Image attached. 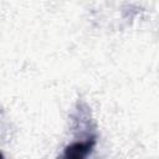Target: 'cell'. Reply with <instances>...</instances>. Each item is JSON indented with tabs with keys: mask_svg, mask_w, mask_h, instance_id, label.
Returning a JSON list of instances; mask_svg holds the SVG:
<instances>
[{
	"mask_svg": "<svg viewBox=\"0 0 159 159\" xmlns=\"http://www.w3.org/2000/svg\"><path fill=\"white\" fill-rule=\"evenodd\" d=\"M94 143H96L94 138H91V139H88L86 142H76V143L68 145L65 149L63 157H66V158H75V159L84 158L92 150Z\"/></svg>",
	"mask_w": 159,
	"mask_h": 159,
	"instance_id": "cell-1",
	"label": "cell"
},
{
	"mask_svg": "<svg viewBox=\"0 0 159 159\" xmlns=\"http://www.w3.org/2000/svg\"><path fill=\"white\" fill-rule=\"evenodd\" d=\"M1 157H2V155H1V154H0V158H1Z\"/></svg>",
	"mask_w": 159,
	"mask_h": 159,
	"instance_id": "cell-2",
	"label": "cell"
}]
</instances>
